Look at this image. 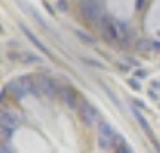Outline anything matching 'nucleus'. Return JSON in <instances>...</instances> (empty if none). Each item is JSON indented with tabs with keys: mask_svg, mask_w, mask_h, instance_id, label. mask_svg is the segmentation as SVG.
<instances>
[{
	"mask_svg": "<svg viewBox=\"0 0 160 153\" xmlns=\"http://www.w3.org/2000/svg\"><path fill=\"white\" fill-rule=\"evenodd\" d=\"M79 11L83 18L88 22H99L102 18V8L97 0H83L79 6Z\"/></svg>",
	"mask_w": 160,
	"mask_h": 153,
	"instance_id": "obj_1",
	"label": "nucleus"
},
{
	"mask_svg": "<svg viewBox=\"0 0 160 153\" xmlns=\"http://www.w3.org/2000/svg\"><path fill=\"white\" fill-rule=\"evenodd\" d=\"M99 29L102 33V38L106 42H117L121 38V25L117 22H113L108 16H102L99 20Z\"/></svg>",
	"mask_w": 160,
	"mask_h": 153,
	"instance_id": "obj_2",
	"label": "nucleus"
},
{
	"mask_svg": "<svg viewBox=\"0 0 160 153\" xmlns=\"http://www.w3.org/2000/svg\"><path fill=\"white\" fill-rule=\"evenodd\" d=\"M79 117L87 126H95V124L101 123V121H99V112L87 101L79 106Z\"/></svg>",
	"mask_w": 160,
	"mask_h": 153,
	"instance_id": "obj_3",
	"label": "nucleus"
},
{
	"mask_svg": "<svg viewBox=\"0 0 160 153\" xmlns=\"http://www.w3.org/2000/svg\"><path fill=\"white\" fill-rule=\"evenodd\" d=\"M36 83H38V88H40V94L47 95V97H56L58 95V85L51 79V78H47L43 74H40L36 76Z\"/></svg>",
	"mask_w": 160,
	"mask_h": 153,
	"instance_id": "obj_4",
	"label": "nucleus"
},
{
	"mask_svg": "<svg viewBox=\"0 0 160 153\" xmlns=\"http://www.w3.org/2000/svg\"><path fill=\"white\" fill-rule=\"evenodd\" d=\"M18 124H20V115L16 112H13V110H2V114H0V126L16 130Z\"/></svg>",
	"mask_w": 160,
	"mask_h": 153,
	"instance_id": "obj_5",
	"label": "nucleus"
},
{
	"mask_svg": "<svg viewBox=\"0 0 160 153\" xmlns=\"http://www.w3.org/2000/svg\"><path fill=\"white\" fill-rule=\"evenodd\" d=\"M59 97H61V101L65 103L68 108H72V110L78 108V92L72 87L59 88Z\"/></svg>",
	"mask_w": 160,
	"mask_h": 153,
	"instance_id": "obj_6",
	"label": "nucleus"
},
{
	"mask_svg": "<svg viewBox=\"0 0 160 153\" xmlns=\"http://www.w3.org/2000/svg\"><path fill=\"white\" fill-rule=\"evenodd\" d=\"M6 92H8L13 99H16V101H22L23 97H25V90H23V87H22V83L18 79H13V81H9L8 85H6Z\"/></svg>",
	"mask_w": 160,
	"mask_h": 153,
	"instance_id": "obj_7",
	"label": "nucleus"
},
{
	"mask_svg": "<svg viewBox=\"0 0 160 153\" xmlns=\"http://www.w3.org/2000/svg\"><path fill=\"white\" fill-rule=\"evenodd\" d=\"M18 81L22 83L25 94H31V95H40V88H38V83H36V76H22L18 78Z\"/></svg>",
	"mask_w": 160,
	"mask_h": 153,
	"instance_id": "obj_8",
	"label": "nucleus"
},
{
	"mask_svg": "<svg viewBox=\"0 0 160 153\" xmlns=\"http://www.w3.org/2000/svg\"><path fill=\"white\" fill-rule=\"evenodd\" d=\"M20 29H22V33H23V34H25L27 38H29V40H31V43L34 45L36 49H40V51H42V52L45 54V56H49V58H52L51 51H49V49H47V47H45V45L42 43V42H40V40H38L36 36H34V33H32V31H29L27 27H25V25H20Z\"/></svg>",
	"mask_w": 160,
	"mask_h": 153,
	"instance_id": "obj_9",
	"label": "nucleus"
},
{
	"mask_svg": "<svg viewBox=\"0 0 160 153\" xmlns=\"http://www.w3.org/2000/svg\"><path fill=\"white\" fill-rule=\"evenodd\" d=\"M97 130H99V135H104V137H110V139H115V133H113V130H112V126H110L108 123H104V121H101V123L97 124Z\"/></svg>",
	"mask_w": 160,
	"mask_h": 153,
	"instance_id": "obj_10",
	"label": "nucleus"
},
{
	"mask_svg": "<svg viewBox=\"0 0 160 153\" xmlns=\"http://www.w3.org/2000/svg\"><path fill=\"white\" fill-rule=\"evenodd\" d=\"M153 49V42L151 40H138V43H137V51L138 52H151Z\"/></svg>",
	"mask_w": 160,
	"mask_h": 153,
	"instance_id": "obj_11",
	"label": "nucleus"
},
{
	"mask_svg": "<svg viewBox=\"0 0 160 153\" xmlns=\"http://www.w3.org/2000/svg\"><path fill=\"white\" fill-rule=\"evenodd\" d=\"M20 61L22 63H40V58L34 56V54H31V52H22L20 54Z\"/></svg>",
	"mask_w": 160,
	"mask_h": 153,
	"instance_id": "obj_12",
	"label": "nucleus"
},
{
	"mask_svg": "<svg viewBox=\"0 0 160 153\" xmlns=\"http://www.w3.org/2000/svg\"><path fill=\"white\" fill-rule=\"evenodd\" d=\"M99 148L101 150H108L110 146L113 144V139H110V137H104V135H99Z\"/></svg>",
	"mask_w": 160,
	"mask_h": 153,
	"instance_id": "obj_13",
	"label": "nucleus"
},
{
	"mask_svg": "<svg viewBox=\"0 0 160 153\" xmlns=\"http://www.w3.org/2000/svg\"><path fill=\"white\" fill-rule=\"evenodd\" d=\"M0 133H2V139H4V144H8L9 139L13 137L15 130H11V128H6V126H0Z\"/></svg>",
	"mask_w": 160,
	"mask_h": 153,
	"instance_id": "obj_14",
	"label": "nucleus"
},
{
	"mask_svg": "<svg viewBox=\"0 0 160 153\" xmlns=\"http://www.w3.org/2000/svg\"><path fill=\"white\" fill-rule=\"evenodd\" d=\"M76 36L78 38H81V42H85V43H88V45H94L95 43V40L90 34H87V33H83V31H76Z\"/></svg>",
	"mask_w": 160,
	"mask_h": 153,
	"instance_id": "obj_15",
	"label": "nucleus"
},
{
	"mask_svg": "<svg viewBox=\"0 0 160 153\" xmlns=\"http://www.w3.org/2000/svg\"><path fill=\"white\" fill-rule=\"evenodd\" d=\"M56 9H58L59 13H67V11H68L67 0H56Z\"/></svg>",
	"mask_w": 160,
	"mask_h": 153,
	"instance_id": "obj_16",
	"label": "nucleus"
},
{
	"mask_svg": "<svg viewBox=\"0 0 160 153\" xmlns=\"http://www.w3.org/2000/svg\"><path fill=\"white\" fill-rule=\"evenodd\" d=\"M83 61H85V63H88V65H92V67H97V69H104V65H102V63H99V61H94V59L83 58Z\"/></svg>",
	"mask_w": 160,
	"mask_h": 153,
	"instance_id": "obj_17",
	"label": "nucleus"
},
{
	"mask_svg": "<svg viewBox=\"0 0 160 153\" xmlns=\"http://www.w3.org/2000/svg\"><path fill=\"white\" fill-rule=\"evenodd\" d=\"M20 54H22V52L9 51V52H8V58H9V59H15V61H20Z\"/></svg>",
	"mask_w": 160,
	"mask_h": 153,
	"instance_id": "obj_18",
	"label": "nucleus"
},
{
	"mask_svg": "<svg viewBox=\"0 0 160 153\" xmlns=\"http://www.w3.org/2000/svg\"><path fill=\"white\" fill-rule=\"evenodd\" d=\"M115 153H131V150L126 144H122V146H117L115 148Z\"/></svg>",
	"mask_w": 160,
	"mask_h": 153,
	"instance_id": "obj_19",
	"label": "nucleus"
},
{
	"mask_svg": "<svg viewBox=\"0 0 160 153\" xmlns=\"http://www.w3.org/2000/svg\"><path fill=\"white\" fill-rule=\"evenodd\" d=\"M128 83H130V87L133 88V90H140V85H138V81H137V79H130Z\"/></svg>",
	"mask_w": 160,
	"mask_h": 153,
	"instance_id": "obj_20",
	"label": "nucleus"
},
{
	"mask_svg": "<svg viewBox=\"0 0 160 153\" xmlns=\"http://www.w3.org/2000/svg\"><path fill=\"white\" fill-rule=\"evenodd\" d=\"M0 153H15V151H13L8 144H2V146H0Z\"/></svg>",
	"mask_w": 160,
	"mask_h": 153,
	"instance_id": "obj_21",
	"label": "nucleus"
},
{
	"mask_svg": "<svg viewBox=\"0 0 160 153\" xmlns=\"http://www.w3.org/2000/svg\"><path fill=\"white\" fill-rule=\"evenodd\" d=\"M43 6H45V9H47V11H49V13H51V15H54V9L51 8V4H49V2H47V0H43Z\"/></svg>",
	"mask_w": 160,
	"mask_h": 153,
	"instance_id": "obj_22",
	"label": "nucleus"
},
{
	"mask_svg": "<svg viewBox=\"0 0 160 153\" xmlns=\"http://www.w3.org/2000/svg\"><path fill=\"white\" fill-rule=\"evenodd\" d=\"M137 76H138V78H146L148 72H146V70H137Z\"/></svg>",
	"mask_w": 160,
	"mask_h": 153,
	"instance_id": "obj_23",
	"label": "nucleus"
},
{
	"mask_svg": "<svg viewBox=\"0 0 160 153\" xmlns=\"http://www.w3.org/2000/svg\"><path fill=\"white\" fill-rule=\"evenodd\" d=\"M144 2H146V0H137V9H138V11L142 9V6H144Z\"/></svg>",
	"mask_w": 160,
	"mask_h": 153,
	"instance_id": "obj_24",
	"label": "nucleus"
},
{
	"mask_svg": "<svg viewBox=\"0 0 160 153\" xmlns=\"http://www.w3.org/2000/svg\"><path fill=\"white\" fill-rule=\"evenodd\" d=\"M149 95H151V97H153V99H158V95H157V94H155V92H153V90H151V92H149Z\"/></svg>",
	"mask_w": 160,
	"mask_h": 153,
	"instance_id": "obj_25",
	"label": "nucleus"
},
{
	"mask_svg": "<svg viewBox=\"0 0 160 153\" xmlns=\"http://www.w3.org/2000/svg\"><path fill=\"white\" fill-rule=\"evenodd\" d=\"M153 47H155V49H160V42H155V43H153Z\"/></svg>",
	"mask_w": 160,
	"mask_h": 153,
	"instance_id": "obj_26",
	"label": "nucleus"
}]
</instances>
